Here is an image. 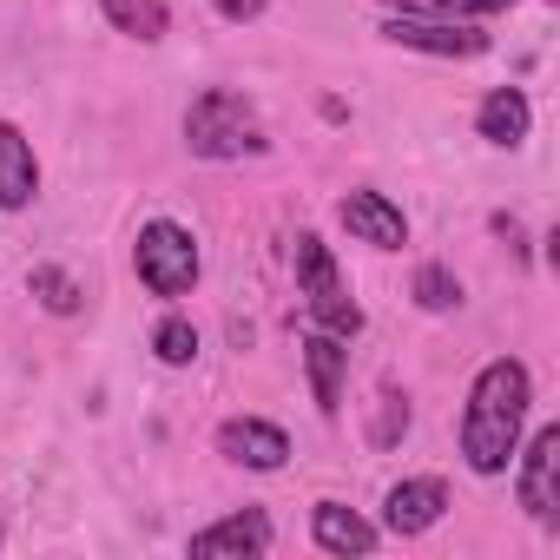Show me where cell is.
<instances>
[{
	"label": "cell",
	"mask_w": 560,
	"mask_h": 560,
	"mask_svg": "<svg viewBox=\"0 0 560 560\" xmlns=\"http://www.w3.org/2000/svg\"><path fill=\"white\" fill-rule=\"evenodd\" d=\"M534 409V376L521 357H494L475 370L468 383V409H462V462L475 475H508L514 448H521V422Z\"/></svg>",
	"instance_id": "obj_1"
},
{
	"label": "cell",
	"mask_w": 560,
	"mask_h": 560,
	"mask_svg": "<svg viewBox=\"0 0 560 560\" xmlns=\"http://www.w3.org/2000/svg\"><path fill=\"white\" fill-rule=\"evenodd\" d=\"M185 145H191V159L224 165V159H257V152L270 145V132H264L257 106H250L237 86H205V93L185 106Z\"/></svg>",
	"instance_id": "obj_2"
},
{
	"label": "cell",
	"mask_w": 560,
	"mask_h": 560,
	"mask_svg": "<svg viewBox=\"0 0 560 560\" xmlns=\"http://www.w3.org/2000/svg\"><path fill=\"white\" fill-rule=\"evenodd\" d=\"M291 264H298V291H304V304H311V324L330 330V337H357V330H363V304L350 298V277L337 270L330 244H324L317 231H298Z\"/></svg>",
	"instance_id": "obj_3"
},
{
	"label": "cell",
	"mask_w": 560,
	"mask_h": 560,
	"mask_svg": "<svg viewBox=\"0 0 560 560\" xmlns=\"http://www.w3.org/2000/svg\"><path fill=\"white\" fill-rule=\"evenodd\" d=\"M132 270H139V284L152 291V298H185L191 284H198V270H205V257H198V237L178 224V218H152V224H139V237H132Z\"/></svg>",
	"instance_id": "obj_4"
},
{
	"label": "cell",
	"mask_w": 560,
	"mask_h": 560,
	"mask_svg": "<svg viewBox=\"0 0 560 560\" xmlns=\"http://www.w3.org/2000/svg\"><path fill=\"white\" fill-rule=\"evenodd\" d=\"M514 494L540 527L560 521V429L553 422H540L527 448H514Z\"/></svg>",
	"instance_id": "obj_5"
},
{
	"label": "cell",
	"mask_w": 560,
	"mask_h": 560,
	"mask_svg": "<svg viewBox=\"0 0 560 560\" xmlns=\"http://www.w3.org/2000/svg\"><path fill=\"white\" fill-rule=\"evenodd\" d=\"M389 47H409V54H435V60H475L488 54V34L481 21H416V14H383L376 27Z\"/></svg>",
	"instance_id": "obj_6"
},
{
	"label": "cell",
	"mask_w": 560,
	"mask_h": 560,
	"mask_svg": "<svg viewBox=\"0 0 560 560\" xmlns=\"http://www.w3.org/2000/svg\"><path fill=\"white\" fill-rule=\"evenodd\" d=\"M218 455L231 468L277 475V468L291 462V435L277 429V422H264V416H231V422H218Z\"/></svg>",
	"instance_id": "obj_7"
},
{
	"label": "cell",
	"mask_w": 560,
	"mask_h": 560,
	"mask_svg": "<svg viewBox=\"0 0 560 560\" xmlns=\"http://www.w3.org/2000/svg\"><path fill=\"white\" fill-rule=\"evenodd\" d=\"M337 218H343V231H350L357 244H370V250H402V244H409V218H402V205H396L389 191L357 185V191H343Z\"/></svg>",
	"instance_id": "obj_8"
},
{
	"label": "cell",
	"mask_w": 560,
	"mask_h": 560,
	"mask_svg": "<svg viewBox=\"0 0 560 560\" xmlns=\"http://www.w3.org/2000/svg\"><path fill=\"white\" fill-rule=\"evenodd\" d=\"M448 514V481L442 475H409V481H396L389 494H383V527L389 534H429L435 521Z\"/></svg>",
	"instance_id": "obj_9"
},
{
	"label": "cell",
	"mask_w": 560,
	"mask_h": 560,
	"mask_svg": "<svg viewBox=\"0 0 560 560\" xmlns=\"http://www.w3.org/2000/svg\"><path fill=\"white\" fill-rule=\"evenodd\" d=\"M40 198V159H34V139L0 119V211H27Z\"/></svg>",
	"instance_id": "obj_10"
},
{
	"label": "cell",
	"mask_w": 560,
	"mask_h": 560,
	"mask_svg": "<svg viewBox=\"0 0 560 560\" xmlns=\"http://www.w3.org/2000/svg\"><path fill=\"white\" fill-rule=\"evenodd\" d=\"M304 370H311V396L324 416L343 409V376H350V337H330V330H311L304 337Z\"/></svg>",
	"instance_id": "obj_11"
},
{
	"label": "cell",
	"mask_w": 560,
	"mask_h": 560,
	"mask_svg": "<svg viewBox=\"0 0 560 560\" xmlns=\"http://www.w3.org/2000/svg\"><path fill=\"white\" fill-rule=\"evenodd\" d=\"M311 540L324 547V553H376V540H383V527H370L357 508H343V501H317L311 508Z\"/></svg>",
	"instance_id": "obj_12"
},
{
	"label": "cell",
	"mask_w": 560,
	"mask_h": 560,
	"mask_svg": "<svg viewBox=\"0 0 560 560\" xmlns=\"http://www.w3.org/2000/svg\"><path fill=\"white\" fill-rule=\"evenodd\" d=\"M191 553H198V560H205V553H270V514H264V508H237V514L198 527V534H191Z\"/></svg>",
	"instance_id": "obj_13"
},
{
	"label": "cell",
	"mask_w": 560,
	"mask_h": 560,
	"mask_svg": "<svg viewBox=\"0 0 560 560\" xmlns=\"http://www.w3.org/2000/svg\"><path fill=\"white\" fill-rule=\"evenodd\" d=\"M527 126H534V106H527L521 86H494V93L481 100V113H475V132H481L488 145H501V152H514V145L527 139Z\"/></svg>",
	"instance_id": "obj_14"
},
{
	"label": "cell",
	"mask_w": 560,
	"mask_h": 560,
	"mask_svg": "<svg viewBox=\"0 0 560 560\" xmlns=\"http://www.w3.org/2000/svg\"><path fill=\"white\" fill-rule=\"evenodd\" d=\"M100 14L113 21V34H126V40H165V27H172V8L165 0H100Z\"/></svg>",
	"instance_id": "obj_15"
},
{
	"label": "cell",
	"mask_w": 560,
	"mask_h": 560,
	"mask_svg": "<svg viewBox=\"0 0 560 560\" xmlns=\"http://www.w3.org/2000/svg\"><path fill=\"white\" fill-rule=\"evenodd\" d=\"M27 291H34L40 311H54V317H80V304H86V291L73 284L60 264H34V270H27Z\"/></svg>",
	"instance_id": "obj_16"
},
{
	"label": "cell",
	"mask_w": 560,
	"mask_h": 560,
	"mask_svg": "<svg viewBox=\"0 0 560 560\" xmlns=\"http://www.w3.org/2000/svg\"><path fill=\"white\" fill-rule=\"evenodd\" d=\"M152 357H159L165 370L198 363V330H191V317H165V324L152 330Z\"/></svg>",
	"instance_id": "obj_17"
},
{
	"label": "cell",
	"mask_w": 560,
	"mask_h": 560,
	"mask_svg": "<svg viewBox=\"0 0 560 560\" xmlns=\"http://www.w3.org/2000/svg\"><path fill=\"white\" fill-rule=\"evenodd\" d=\"M416 304H422V311H455V304H462V277H455L448 264H422V270H416Z\"/></svg>",
	"instance_id": "obj_18"
},
{
	"label": "cell",
	"mask_w": 560,
	"mask_h": 560,
	"mask_svg": "<svg viewBox=\"0 0 560 560\" xmlns=\"http://www.w3.org/2000/svg\"><path fill=\"white\" fill-rule=\"evenodd\" d=\"M402 435H409V396H402V389H383V396H376V429H370V442L389 448V442H402Z\"/></svg>",
	"instance_id": "obj_19"
},
{
	"label": "cell",
	"mask_w": 560,
	"mask_h": 560,
	"mask_svg": "<svg viewBox=\"0 0 560 560\" xmlns=\"http://www.w3.org/2000/svg\"><path fill=\"white\" fill-rule=\"evenodd\" d=\"M211 8H218L224 21H237V27H244V21H257V14L270 8V0H211Z\"/></svg>",
	"instance_id": "obj_20"
},
{
	"label": "cell",
	"mask_w": 560,
	"mask_h": 560,
	"mask_svg": "<svg viewBox=\"0 0 560 560\" xmlns=\"http://www.w3.org/2000/svg\"><path fill=\"white\" fill-rule=\"evenodd\" d=\"M468 8H475V21H488V14H508L514 0H468Z\"/></svg>",
	"instance_id": "obj_21"
},
{
	"label": "cell",
	"mask_w": 560,
	"mask_h": 560,
	"mask_svg": "<svg viewBox=\"0 0 560 560\" xmlns=\"http://www.w3.org/2000/svg\"><path fill=\"white\" fill-rule=\"evenodd\" d=\"M0 540H8V534H0Z\"/></svg>",
	"instance_id": "obj_22"
}]
</instances>
